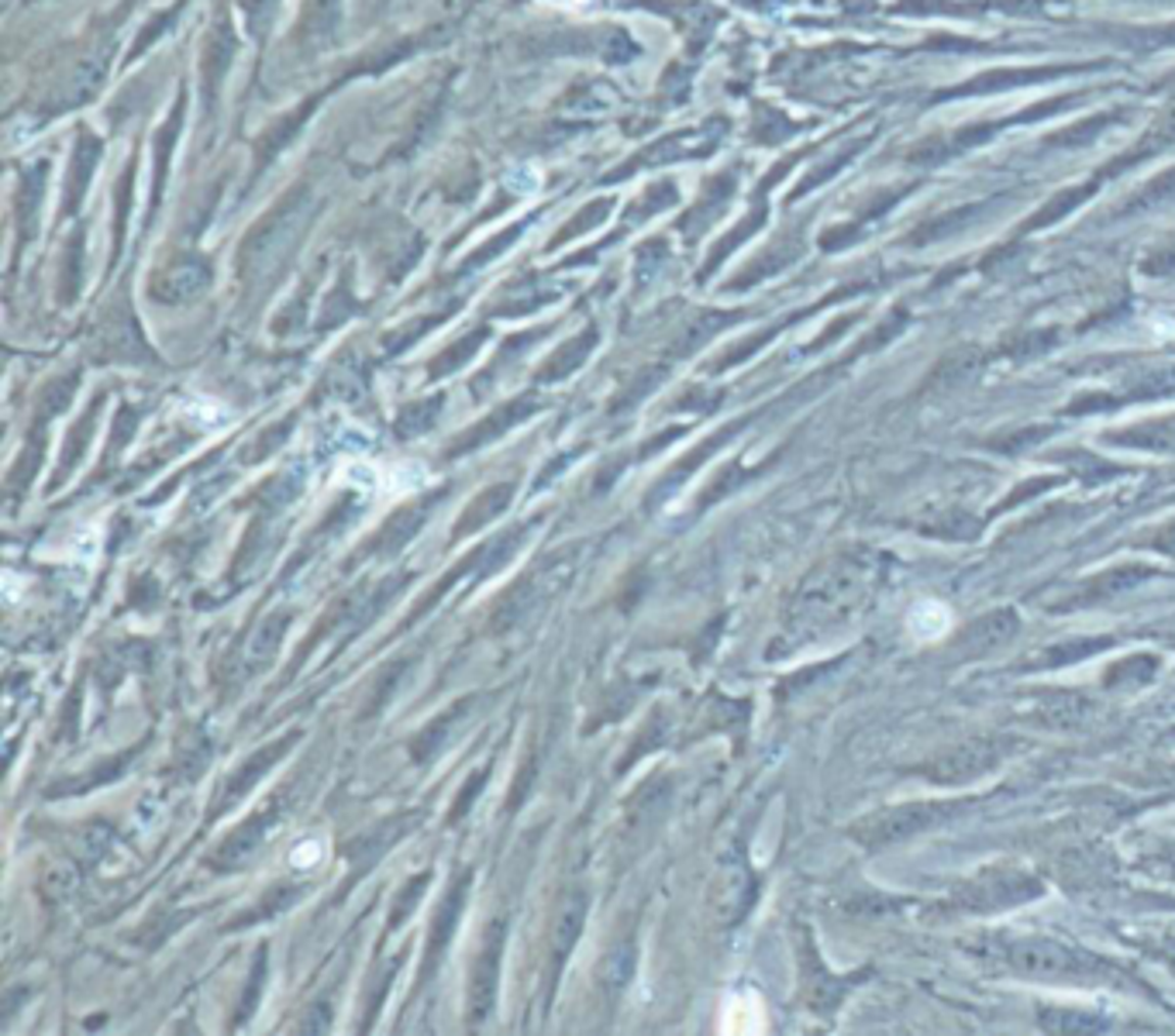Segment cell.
<instances>
[{
	"mask_svg": "<svg viewBox=\"0 0 1175 1036\" xmlns=\"http://www.w3.org/2000/svg\"><path fill=\"white\" fill-rule=\"evenodd\" d=\"M765 1023L762 1002L755 995H735L724 1009V1030L731 1033H758Z\"/></svg>",
	"mask_w": 1175,
	"mask_h": 1036,
	"instance_id": "obj_1",
	"label": "cell"
},
{
	"mask_svg": "<svg viewBox=\"0 0 1175 1036\" xmlns=\"http://www.w3.org/2000/svg\"><path fill=\"white\" fill-rule=\"evenodd\" d=\"M906 627L918 637H941L951 627V613L941 603H918L906 616Z\"/></svg>",
	"mask_w": 1175,
	"mask_h": 1036,
	"instance_id": "obj_2",
	"label": "cell"
},
{
	"mask_svg": "<svg viewBox=\"0 0 1175 1036\" xmlns=\"http://www.w3.org/2000/svg\"><path fill=\"white\" fill-rule=\"evenodd\" d=\"M497 954H501V940H489V947L483 950L476 968V1016L486 1009L489 995H494L497 988Z\"/></svg>",
	"mask_w": 1175,
	"mask_h": 1036,
	"instance_id": "obj_3",
	"label": "cell"
},
{
	"mask_svg": "<svg viewBox=\"0 0 1175 1036\" xmlns=\"http://www.w3.org/2000/svg\"><path fill=\"white\" fill-rule=\"evenodd\" d=\"M318 850H321L318 844L297 847V850H293V865H297V868H311L314 861H318V857H314V854H318Z\"/></svg>",
	"mask_w": 1175,
	"mask_h": 1036,
	"instance_id": "obj_4",
	"label": "cell"
}]
</instances>
